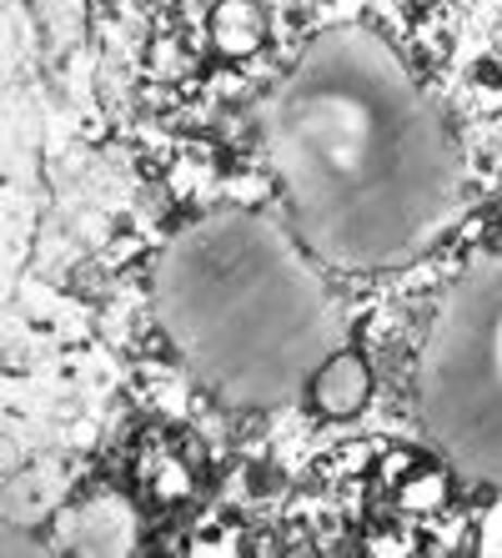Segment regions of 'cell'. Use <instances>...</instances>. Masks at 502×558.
Returning a JSON list of instances; mask_svg holds the SVG:
<instances>
[{
  "label": "cell",
  "instance_id": "cell-1",
  "mask_svg": "<svg viewBox=\"0 0 502 558\" xmlns=\"http://www.w3.org/2000/svg\"><path fill=\"white\" fill-rule=\"evenodd\" d=\"M332 86L317 101L336 121H322L317 136L302 131L296 146H317L332 161L286 167L296 211L311 196L342 207L317 242L327 262L342 267H397L438 247L463 211V161L442 117L432 111L407 65L367 31H336L322 51Z\"/></svg>",
  "mask_w": 502,
  "mask_h": 558
},
{
  "label": "cell",
  "instance_id": "cell-2",
  "mask_svg": "<svg viewBox=\"0 0 502 558\" xmlns=\"http://www.w3.org/2000/svg\"><path fill=\"white\" fill-rule=\"evenodd\" d=\"M423 413L452 463L502 483V262L442 307L423 363Z\"/></svg>",
  "mask_w": 502,
  "mask_h": 558
},
{
  "label": "cell",
  "instance_id": "cell-3",
  "mask_svg": "<svg viewBox=\"0 0 502 558\" xmlns=\"http://www.w3.org/2000/svg\"><path fill=\"white\" fill-rule=\"evenodd\" d=\"M372 398V367L362 363V352H332L311 373V408L322 417H352Z\"/></svg>",
  "mask_w": 502,
  "mask_h": 558
},
{
  "label": "cell",
  "instance_id": "cell-4",
  "mask_svg": "<svg viewBox=\"0 0 502 558\" xmlns=\"http://www.w3.org/2000/svg\"><path fill=\"white\" fill-rule=\"evenodd\" d=\"M211 40H217L221 56H252L267 40V15H261L257 0H217L211 11Z\"/></svg>",
  "mask_w": 502,
  "mask_h": 558
},
{
  "label": "cell",
  "instance_id": "cell-5",
  "mask_svg": "<svg viewBox=\"0 0 502 558\" xmlns=\"http://www.w3.org/2000/svg\"><path fill=\"white\" fill-rule=\"evenodd\" d=\"M402 508H417V513H423V508H438L442 498H448V483L438 478V473H417V478H407L402 483Z\"/></svg>",
  "mask_w": 502,
  "mask_h": 558
}]
</instances>
